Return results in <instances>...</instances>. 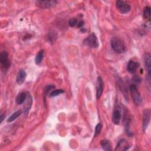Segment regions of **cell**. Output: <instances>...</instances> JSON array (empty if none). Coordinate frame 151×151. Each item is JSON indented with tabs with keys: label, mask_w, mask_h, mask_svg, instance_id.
Listing matches in <instances>:
<instances>
[{
	"label": "cell",
	"mask_w": 151,
	"mask_h": 151,
	"mask_svg": "<svg viewBox=\"0 0 151 151\" xmlns=\"http://www.w3.org/2000/svg\"><path fill=\"white\" fill-rule=\"evenodd\" d=\"M77 23H78V21L76 18H71L70 20H69V26L70 27H74L77 24Z\"/></svg>",
	"instance_id": "22"
},
{
	"label": "cell",
	"mask_w": 151,
	"mask_h": 151,
	"mask_svg": "<svg viewBox=\"0 0 151 151\" xmlns=\"http://www.w3.org/2000/svg\"><path fill=\"white\" fill-rule=\"evenodd\" d=\"M22 114V112L21 110H18L14 112L13 114L7 119V122H12L14 120H15L18 116H20Z\"/></svg>",
	"instance_id": "17"
},
{
	"label": "cell",
	"mask_w": 151,
	"mask_h": 151,
	"mask_svg": "<svg viewBox=\"0 0 151 151\" xmlns=\"http://www.w3.org/2000/svg\"><path fill=\"white\" fill-rule=\"evenodd\" d=\"M121 113L119 110H115L113 112L112 121L115 125H119L120 123V121L121 119Z\"/></svg>",
	"instance_id": "13"
},
{
	"label": "cell",
	"mask_w": 151,
	"mask_h": 151,
	"mask_svg": "<svg viewBox=\"0 0 151 151\" xmlns=\"http://www.w3.org/2000/svg\"><path fill=\"white\" fill-rule=\"evenodd\" d=\"M129 146L127 142L125 139H122L119 141V142L118 143L115 150H118V151L126 150L129 149Z\"/></svg>",
	"instance_id": "11"
},
{
	"label": "cell",
	"mask_w": 151,
	"mask_h": 151,
	"mask_svg": "<svg viewBox=\"0 0 151 151\" xmlns=\"http://www.w3.org/2000/svg\"><path fill=\"white\" fill-rule=\"evenodd\" d=\"M4 118H5V115H2L1 116V117H0V119H1V121H0V122L2 123V122L3 121Z\"/></svg>",
	"instance_id": "25"
},
{
	"label": "cell",
	"mask_w": 151,
	"mask_h": 151,
	"mask_svg": "<svg viewBox=\"0 0 151 151\" xmlns=\"http://www.w3.org/2000/svg\"><path fill=\"white\" fill-rule=\"evenodd\" d=\"M57 36L55 34H54V33H50L48 34V40L50 42H54L55 41V40L56 39Z\"/></svg>",
	"instance_id": "21"
},
{
	"label": "cell",
	"mask_w": 151,
	"mask_h": 151,
	"mask_svg": "<svg viewBox=\"0 0 151 151\" xmlns=\"http://www.w3.org/2000/svg\"><path fill=\"white\" fill-rule=\"evenodd\" d=\"M57 3V1H37L35 4L37 7L42 8H47L55 6Z\"/></svg>",
	"instance_id": "6"
},
{
	"label": "cell",
	"mask_w": 151,
	"mask_h": 151,
	"mask_svg": "<svg viewBox=\"0 0 151 151\" xmlns=\"http://www.w3.org/2000/svg\"><path fill=\"white\" fill-rule=\"evenodd\" d=\"M83 25H84V22H83V21H80L78 24V28H82Z\"/></svg>",
	"instance_id": "24"
},
{
	"label": "cell",
	"mask_w": 151,
	"mask_h": 151,
	"mask_svg": "<svg viewBox=\"0 0 151 151\" xmlns=\"http://www.w3.org/2000/svg\"><path fill=\"white\" fill-rule=\"evenodd\" d=\"M104 83L103 79L100 76H99L97 79L96 83V98L97 99H100L103 91Z\"/></svg>",
	"instance_id": "7"
},
{
	"label": "cell",
	"mask_w": 151,
	"mask_h": 151,
	"mask_svg": "<svg viewBox=\"0 0 151 151\" xmlns=\"http://www.w3.org/2000/svg\"><path fill=\"white\" fill-rule=\"evenodd\" d=\"M150 110L146 109L143 111V129L145 130L147 129L148 126L150 122Z\"/></svg>",
	"instance_id": "8"
},
{
	"label": "cell",
	"mask_w": 151,
	"mask_h": 151,
	"mask_svg": "<svg viewBox=\"0 0 151 151\" xmlns=\"http://www.w3.org/2000/svg\"><path fill=\"white\" fill-rule=\"evenodd\" d=\"M84 43L91 48H97L99 46L98 38L94 33H92L86 38L84 41Z\"/></svg>",
	"instance_id": "3"
},
{
	"label": "cell",
	"mask_w": 151,
	"mask_h": 151,
	"mask_svg": "<svg viewBox=\"0 0 151 151\" xmlns=\"http://www.w3.org/2000/svg\"><path fill=\"white\" fill-rule=\"evenodd\" d=\"M64 93V91L62 89H57V90H53L52 92H51L50 94V97L51 98H53V97H55L57 96H59L61 94H63Z\"/></svg>",
	"instance_id": "19"
},
{
	"label": "cell",
	"mask_w": 151,
	"mask_h": 151,
	"mask_svg": "<svg viewBox=\"0 0 151 151\" xmlns=\"http://www.w3.org/2000/svg\"><path fill=\"white\" fill-rule=\"evenodd\" d=\"M100 145L103 148V150H106V151H110L112 150V147H111V145L109 142V141H108L107 140L104 139L102 140L100 142Z\"/></svg>",
	"instance_id": "15"
},
{
	"label": "cell",
	"mask_w": 151,
	"mask_h": 151,
	"mask_svg": "<svg viewBox=\"0 0 151 151\" xmlns=\"http://www.w3.org/2000/svg\"><path fill=\"white\" fill-rule=\"evenodd\" d=\"M143 60L145 67L148 70L149 75L150 76L151 71V57L150 54L145 53L143 55Z\"/></svg>",
	"instance_id": "10"
},
{
	"label": "cell",
	"mask_w": 151,
	"mask_h": 151,
	"mask_svg": "<svg viewBox=\"0 0 151 151\" xmlns=\"http://www.w3.org/2000/svg\"><path fill=\"white\" fill-rule=\"evenodd\" d=\"M43 57H44V50H42L38 53V54L35 57V63L37 64H40L43 60Z\"/></svg>",
	"instance_id": "16"
},
{
	"label": "cell",
	"mask_w": 151,
	"mask_h": 151,
	"mask_svg": "<svg viewBox=\"0 0 151 151\" xmlns=\"http://www.w3.org/2000/svg\"><path fill=\"white\" fill-rule=\"evenodd\" d=\"M112 49L118 54L123 53L126 50V47L123 42L118 37H113L110 41Z\"/></svg>",
	"instance_id": "1"
},
{
	"label": "cell",
	"mask_w": 151,
	"mask_h": 151,
	"mask_svg": "<svg viewBox=\"0 0 151 151\" xmlns=\"http://www.w3.org/2000/svg\"><path fill=\"white\" fill-rule=\"evenodd\" d=\"M116 5L117 8L122 14H127L131 10V7L129 4L121 0H118L116 2Z\"/></svg>",
	"instance_id": "4"
},
{
	"label": "cell",
	"mask_w": 151,
	"mask_h": 151,
	"mask_svg": "<svg viewBox=\"0 0 151 151\" xmlns=\"http://www.w3.org/2000/svg\"><path fill=\"white\" fill-rule=\"evenodd\" d=\"M131 97L134 102L136 105H140L142 103V99L141 94L135 85H131L129 87Z\"/></svg>",
	"instance_id": "2"
},
{
	"label": "cell",
	"mask_w": 151,
	"mask_h": 151,
	"mask_svg": "<svg viewBox=\"0 0 151 151\" xmlns=\"http://www.w3.org/2000/svg\"><path fill=\"white\" fill-rule=\"evenodd\" d=\"M138 66L139 64L137 62H135L134 61H130L127 64V70L128 72L130 73H134L136 72Z\"/></svg>",
	"instance_id": "12"
},
{
	"label": "cell",
	"mask_w": 151,
	"mask_h": 151,
	"mask_svg": "<svg viewBox=\"0 0 151 151\" xmlns=\"http://www.w3.org/2000/svg\"><path fill=\"white\" fill-rule=\"evenodd\" d=\"M143 17L146 20L150 21V8L148 6L146 7L143 10Z\"/></svg>",
	"instance_id": "18"
},
{
	"label": "cell",
	"mask_w": 151,
	"mask_h": 151,
	"mask_svg": "<svg viewBox=\"0 0 151 151\" xmlns=\"http://www.w3.org/2000/svg\"><path fill=\"white\" fill-rule=\"evenodd\" d=\"M26 76H27L26 72L24 70L20 69L19 70L16 78V82L17 84L20 86L23 85L26 80Z\"/></svg>",
	"instance_id": "9"
},
{
	"label": "cell",
	"mask_w": 151,
	"mask_h": 151,
	"mask_svg": "<svg viewBox=\"0 0 151 151\" xmlns=\"http://www.w3.org/2000/svg\"><path fill=\"white\" fill-rule=\"evenodd\" d=\"M0 63L1 67L4 70H7L10 67V60L8 55L6 51H3L0 54Z\"/></svg>",
	"instance_id": "5"
},
{
	"label": "cell",
	"mask_w": 151,
	"mask_h": 151,
	"mask_svg": "<svg viewBox=\"0 0 151 151\" xmlns=\"http://www.w3.org/2000/svg\"><path fill=\"white\" fill-rule=\"evenodd\" d=\"M102 128V125L101 123H98L96 127H95V130H94V137L95 138L98 135H99V134L100 133L101 130Z\"/></svg>",
	"instance_id": "20"
},
{
	"label": "cell",
	"mask_w": 151,
	"mask_h": 151,
	"mask_svg": "<svg viewBox=\"0 0 151 151\" xmlns=\"http://www.w3.org/2000/svg\"><path fill=\"white\" fill-rule=\"evenodd\" d=\"M27 99V94L24 92H22L19 93L15 99L16 103L18 105H21L23 104Z\"/></svg>",
	"instance_id": "14"
},
{
	"label": "cell",
	"mask_w": 151,
	"mask_h": 151,
	"mask_svg": "<svg viewBox=\"0 0 151 151\" xmlns=\"http://www.w3.org/2000/svg\"><path fill=\"white\" fill-rule=\"evenodd\" d=\"M54 88V86L53 85H48L45 88V94H47L51 89Z\"/></svg>",
	"instance_id": "23"
}]
</instances>
